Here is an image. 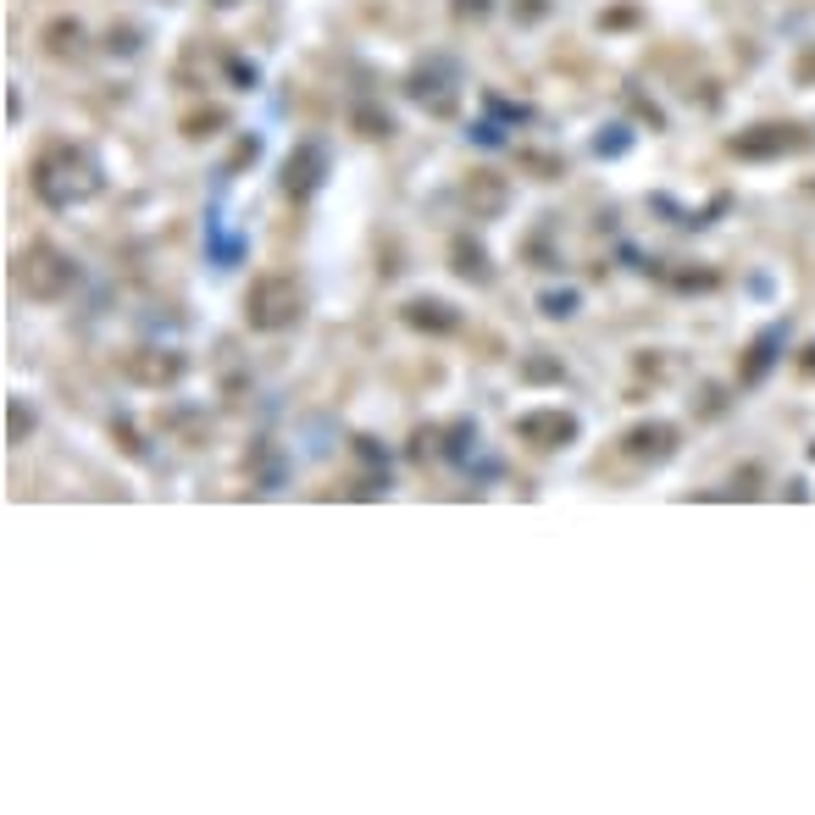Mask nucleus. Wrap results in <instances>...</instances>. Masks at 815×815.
I'll use <instances>...</instances> for the list:
<instances>
[{
  "label": "nucleus",
  "instance_id": "obj_1",
  "mask_svg": "<svg viewBox=\"0 0 815 815\" xmlns=\"http://www.w3.org/2000/svg\"><path fill=\"white\" fill-rule=\"evenodd\" d=\"M28 190L34 200H45L50 211H67V206H83L89 195L101 190V161L89 156L83 145H45L34 161H28Z\"/></svg>",
  "mask_w": 815,
  "mask_h": 815
},
{
  "label": "nucleus",
  "instance_id": "obj_2",
  "mask_svg": "<svg viewBox=\"0 0 815 815\" xmlns=\"http://www.w3.org/2000/svg\"><path fill=\"white\" fill-rule=\"evenodd\" d=\"M12 284H18L34 306H56V300L72 295L78 266H72V255L56 250L50 239H28V244L12 255Z\"/></svg>",
  "mask_w": 815,
  "mask_h": 815
},
{
  "label": "nucleus",
  "instance_id": "obj_3",
  "mask_svg": "<svg viewBox=\"0 0 815 815\" xmlns=\"http://www.w3.org/2000/svg\"><path fill=\"white\" fill-rule=\"evenodd\" d=\"M300 317H306V295H300V278H289V272H261L244 289V322L255 333H289Z\"/></svg>",
  "mask_w": 815,
  "mask_h": 815
},
{
  "label": "nucleus",
  "instance_id": "obj_4",
  "mask_svg": "<svg viewBox=\"0 0 815 815\" xmlns=\"http://www.w3.org/2000/svg\"><path fill=\"white\" fill-rule=\"evenodd\" d=\"M804 145H810V134L793 123H755V128L733 134V156H744V161H777V156H793Z\"/></svg>",
  "mask_w": 815,
  "mask_h": 815
},
{
  "label": "nucleus",
  "instance_id": "obj_5",
  "mask_svg": "<svg viewBox=\"0 0 815 815\" xmlns=\"http://www.w3.org/2000/svg\"><path fill=\"white\" fill-rule=\"evenodd\" d=\"M621 456L639 461V467H661L677 456V427L671 422H639L621 433Z\"/></svg>",
  "mask_w": 815,
  "mask_h": 815
},
{
  "label": "nucleus",
  "instance_id": "obj_6",
  "mask_svg": "<svg viewBox=\"0 0 815 815\" xmlns=\"http://www.w3.org/2000/svg\"><path fill=\"white\" fill-rule=\"evenodd\" d=\"M516 438H527L532 449H566L577 438V416L572 411H527V416H516Z\"/></svg>",
  "mask_w": 815,
  "mask_h": 815
},
{
  "label": "nucleus",
  "instance_id": "obj_7",
  "mask_svg": "<svg viewBox=\"0 0 815 815\" xmlns=\"http://www.w3.org/2000/svg\"><path fill=\"white\" fill-rule=\"evenodd\" d=\"M322 167H328L322 145H295V150H289V161H284V195H289L295 206L317 195V184H322Z\"/></svg>",
  "mask_w": 815,
  "mask_h": 815
},
{
  "label": "nucleus",
  "instance_id": "obj_8",
  "mask_svg": "<svg viewBox=\"0 0 815 815\" xmlns=\"http://www.w3.org/2000/svg\"><path fill=\"white\" fill-rule=\"evenodd\" d=\"M461 200L472 217H500L505 200H510V184L500 172H467V184H461Z\"/></svg>",
  "mask_w": 815,
  "mask_h": 815
},
{
  "label": "nucleus",
  "instance_id": "obj_9",
  "mask_svg": "<svg viewBox=\"0 0 815 815\" xmlns=\"http://www.w3.org/2000/svg\"><path fill=\"white\" fill-rule=\"evenodd\" d=\"M449 61H427V67H416L411 72V95L427 106V112H438V117H449L456 112V95H449Z\"/></svg>",
  "mask_w": 815,
  "mask_h": 815
},
{
  "label": "nucleus",
  "instance_id": "obj_10",
  "mask_svg": "<svg viewBox=\"0 0 815 815\" xmlns=\"http://www.w3.org/2000/svg\"><path fill=\"white\" fill-rule=\"evenodd\" d=\"M400 317H405V328H416V333H456V328H461V311L444 306V300H405Z\"/></svg>",
  "mask_w": 815,
  "mask_h": 815
},
{
  "label": "nucleus",
  "instance_id": "obj_11",
  "mask_svg": "<svg viewBox=\"0 0 815 815\" xmlns=\"http://www.w3.org/2000/svg\"><path fill=\"white\" fill-rule=\"evenodd\" d=\"M449 255H456V272H461L467 284H478V289H483V284L494 278V266L483 261V244H472V239H456V244H449Z\"/></svg>",
  "mask_w": 815,
  "mask_h": 815
},
{
  "label": "nucleus",
  "instance_id": "obj_12",
  "mask_svg": "<svg viewBox=\"0 0 815 815\" xmlns=\"http://www.w3.org/2000/svg\"><path fill=\"white\" fill-rule=\"evenodd\" d=\"M777 349H782V333H760V338L749 344V355H744L738 378H744V383H760V378H766V367L777 360Z\"/></svg>",
  "mask_w": 815,
  "mask_h": 815
},
{
  "label": "nucleus",
  "instance_id": "obj_13",
  "mask_svg": "<svg viewBox=\"0 0 815 815\" xmlns=\"http://www.w3.org/2000/svg\"><path fill=\"white\" fill-rule=\"evenodd\" d=\"M177 367H184L177 355H156V360H150V355H139V349L128 355V372H134L139 383H172V378H177Z\"/></svg>",
  "mask_w": 815,
  "mask_h": 815
},
{
  "label": "nucleus",
  "instance_id": "obj_14",
  "mask_svg": "<svg viewBox=\"0 0 815 815\" xmlns=\"http://www.w3.org/2000/svg\"><path fill=\"white\" fill-rule=\"evenodd\" d=\"M45 50L50 56H72L78 50V23H50L45 28Z\"/></svg>",
  "mask_w": 815,
  "mask_h": 815
},
{
  "label": "nucleus",
  "instance_id": "obj_15",
  "mask_svg": "<svg viewBox=\"0 0 815 815\" xmlns=\"http://www.w3.org/2000/svg\"><path fill=\"white\" fill-rule=\"evenodd\" d=\"M355 123H360V134H367V139H389L394 134V123L383 112H355Z\"/></svg>",
  "mask_w": 815,
  "mask_h": 815
},
{
  "label": "nucleus",
  "instance_id": "obj_16",
  "mask_svg": "<svg viewBox=\"0 0 815 815\" xmlns=\"http://www.w3.org/2000/svg\"><path fill=\"white\" fill-rule=\"evenodd\" d=\"M217 123H222V112H195V117L184 123V134H190V139H206V134H217Z\"/></svg>",
  "mask_w": 815,
  "mask_h": 815
},
{
  "label": "nucleus",
  "instance_id": "obj_17",
  "mask_svg": "<svg viewBox=\"0 0 815 815\" xmlns=\"http://www.w3.org/2000/svg\"><path fill=\"white\" fill-rule=\"evenodd\" d=\"M34 427V416L23 411V405H12V444H23V433Z\"/></svg>",
  "mask_w": 815,
  "mask_h": 815
},
{
  "label": "nucleus",
  "instance_id": "obj_18",
  "mask_svg": "<svg viewBox=\"0 0 815 815\" xmlns=\"http://www.w3.org/2000/svg\"><path fill=\"white\" fill-rule=\"evenodd\" d=\"M489 0H456V18H483Z\"/></svg>",
  "mask_w": 815,
  "mask_h": 815
},
{
  "label": "nucleus",
  "instance_id": "obj_19",
  "mask_svg": "<svg viewBox=\"0 0 815 815\" xmlns=\"http://www.w3.org/2000/svg\"><path fill=\"white\" fill-rule=\"evenodd\" d=\"M543 12V0H521V18H538Z\"/></svg>",
  "mask_w": 815,
  "mask_h": 815
}]
</instances>
